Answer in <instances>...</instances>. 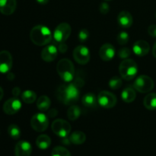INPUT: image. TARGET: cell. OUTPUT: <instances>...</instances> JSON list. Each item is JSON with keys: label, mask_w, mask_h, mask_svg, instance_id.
Returning <instances> with one entry per match:
<instances>
[{"label": "cell", "mask_w": 156, "mask_h": 156, "mask_svg": "<svg viewBox=\"0 0 156 156\" xmlns=\"http://www.w3.org/2000/svg\"><path fill=\"white\" fill-rule=\"evenodd\" d=\"M59 101L66 105H73L79 98V86L76 83L64 84L59 87L56 92Z\"/></svg>", "instance_id": "cell-1"}, {"label": "cell", "mask_w": 156, "mask_h": 156, "mask_svg": "<svg viewBox=\"0 0 156 156\" xmlns=\"http://www.w3.org/2000/svg\"><path fill=\"white\" fill-rule=\"evenodd\" d=\"M30 38L35 45L46 46L51 42L53 34L47 26L37 25L30 30Z\"/></svg>", "instance_id": "cell-2"}, {"label": "cell", "mask_w": 156, "mask_h": 156, "mask_svg": "<svg viewBox=\"0 0 156 156\" xmlns=\"http://www.w3.org/2000/svg\"><path fill=\"white\" fill-rule=\"evenodd\" d=\"M56 71L65 82H70L74 79L75 67L70 59L66 58L60 59L56 66Z\"/></svg>", "instance_id": "cell-3"}, {"label": "cell", "mask_w": 156, "mask_h": 156, "mask_svg": "<svg viewBox=\"0 0 156 156\" xmlns=\"http://www.w3.org/2000/svg\"><path fill=\"white\" fill-rule=\"evenodd\" d=\"M119 72L121 78L127 81L133 79L138 73V66L136 62L131 59H125L120 62Z\"/></svg>", "instance_id": "cell-4"}, {"label": "cell", "mask_w": 156, "mask_h": 156, "mask_svg": "<svg viewBox=\"0 0 156 156\" xmlns=\"http://www.w3.org/2000/svg\"><path fill=\"white\" fill-rule=\"evenodd\" d=\"M133 88L140 93H148L154 88V82L149 76L142 75L136 78L133 83Z\"/></svg>", "instance_id": "cell-5"}, {"label": "cell", "mask_w": 156, "mask_h": 156, "mask_svg": "<svg viewBox=\"0 0 156 156\" xmlns=\"http://www.w3.org/2000/svg\"><path fill=\"white\" fill-rule=\"evenodd\" d=\"M52 130L58 136L66 138L71 132V125L63 119H57L52 123Z\"/></svg>", "instance_id": "cell-6"}, {"label": "cell", "mask_w": 156, "mask_h": 156, "mask_svg": "<svg viewBox=\"0 0 156 156\" xmlns=\"http://www.w3.org/2000/svg\"><path fill=\"white\" fill-rule=\"evenodd\" d=\"M72 29L68 23L62 22L60 23L53 34V37L55 41L57 43H64L71 34Z\"/></svg>", "instance_id": "cell-7"}, {"label": "cell", "mask_w": 156, "mask_h": 156, "mask_svg": "<svg viewBox=\"0 0 156 156\" xmlns=\"http://www.w3.org/2000/svg\"><path fill=\"white\" fill-rule=\"evenodd\" d=\"M49 125L48 117L46 114L37 113L32 117L30 126L37 132H44L47 129Z\"/></svg>", "instance_id": "cell-8"}, {"label": "cell", "mask_w": 156, "mask_h": 156, "mask_svg": "<svg viewBox=\"0 0 156 156\" xmlns=\"http://www.w3.org/2000/svg\"><path fill=\"white\" fill-rule=\"evenodd\" d=\"M98 102L102 108L110 109L114 108L117 101V97L113 93L108 91H102L98 95Z\"/></svg>", "instance_id": "cell-9"}, {"label": "cell", "mask_w": 156, "mask_h": 156, "mask_svg": "<svg viewBox=\"0 0 156 156\" xmlns=\"http://www.w3.org/2000/svg\"><path fill=\"white\" fill-rule=\"evenodd\" d=\"M73 57L74 59L81 65L87 64L90 60V51L85 46L80 45L76 47L73 50Z\"/></svg>", "instance_id": "cell-10"}, {"label": "cell", "mask_w": 156, "mask_h": 156, "mask_svg": "<svg viewBox=\"0 0 156 156\" xmlns=\"http://www.w3.org/2000/svg\"><path fill=\"white\" fill-rule=\"evenodd\" d=\"M12 54L7 50L0 52V73L5 74L11 70L12 67Z\"/></svg>", "instance_id": "cell-11"}, {"label": "cell", "mask_w": 156, "mask_h": 156, "mask_svg": "<svg viewBox=\"0 0 156 156\" xmlns=\"http://www.w3.org/2000/svg\"><path fill=\"white\" fill-rule=\"evenodd\" d=\"M21 108V101L16 97L6 101L3 105V111L8 115H13L20 111Z\"/></svg>", "instance_id": "cell-12"}, {"label": "cell", "mask_w": 156, "mask_h": 156, "mask_svg": "<svg viewBox=\"0 0 156 156\" xmlns=\"http://www.w3.org/2000/svg\"><path fill=\"white\" fill-rule=\"evenodd\" d=\"M58 52L59 51L56 46L47 45L41 51V58L45 62H53L57 57Z\"/></svg>", "instance_id": "cell-13"}, {"label": "cell", "mask_w": 156, "mask_h": 156, "mask_svg": "<svg viewBox=\"0 0 156 156\" xmlns=\"http://www.w3.org/2000/svg\"><path fill=\"white\" fill-rule=\"evenodd\" d=\"M32 147L30 143L21 140L16 144L15 148V156H30Z\"/></svg>", "instance_id": "cell-14"}, {"label": "cell", "mask_w": 156, "mask_h": 156, "mask_svg": "<svg viewBox=\"0 0 156 156\" xmlns=\"http://www.w3.org/2000/svg\"><path fill=\"white\" fill-rule=\"evenodd\" d=\"M116 53L115 48L111 44H105L101 46L99 50V56L104 61H110L113 59Z\"/></svg>", "instance_id": "cell-15"}, {"label": "cell", "mask_w": 156, "mask_h": 156, "mask_svg": "<svg viewBox=\"0 0 156 156\" xmlns=\"http://www.w3.org/2000/svg\"><path fill=\"white\" fill-rule=\"evenodd\" d=\"M133 53L138 56H144L149 53L150 50V46L149 43L146 42V41H137L134 43L133 46Z\"/></svg>", "instance_id": "cell-16"}, {"label": "cell", "mask_w": 156, "mask_h": 156, "mask_svg": "<svg viewBox=\"0 0 156 156\" xmlns=\"http://www.w3.org/2000/svg\"><path fill=\"white\" fill-rule=\"evenodd\" d=\"M16 6V0H0V12L5 15L13 14Z\"/></svg>", "instance_id": "cell-17"}, {"label": "cell", "mask_w": 156, "mask_h": 156, "mask_svg": "<svg viewBox=\"0 0 156 156\" xmlns=\"http://www.w3.org/2000/svg\"><path fill=\"white\" fill-rule=\"evenodd\" d=\"M117 21L120 27L123 28H129L132 26L133 19V16L129 12L127 11H122L119 13L117 17Z\"/></svg>", "instance_id": "cell-18"}, {"label": "cell", "mask_w": 156, "mask_h": 156, "mask_svg": "<svg viewBox=\"0 0 156 156\" xmlns=\"http://www.w3.org/2000/svg\"><path fill=\"white\" fill-rule=\"evenodd\" d=\"M82 102L84 106L88 108H96L98 104V98H96V96L94 94H92V93H88V94H85L82 97Z\"/></svg>", "instance_id": "cell-19"}, {"label": "cell", "mask_w": 156, "mask_h": 156, "mask_svg": "<svg viewBox=\"0 0 156 156\" xmlns=\"http://www.w3.org/2000/svg\"><path fill=\"white\" fill-rule=\"evenodd\" d=\"M136 97L135 88L132 87H127L121 92V98L125 103H132Z\"/></svg>", "instance_id": "cell-20"}, {"label": "cell", "mask_w": 156, "mask_h": 156, "mask_svg": "<svg viewBox=\"0 0 156 156\" xmlns=\"http://www.w3.org/2000/svg\"><path fill=\"white\" fill-rule=\"evenodd\" d=\"M69 142L75 145H82L86 140V136L82 131H75L69 136Z\"/></svg>", "instance_id": "cell-21"}, {"label": "cell", "mask_w": 156, "mask_h": 156, "mask_svg": "<svg viewBox=\"0 0 156 156\" xmlns=\"http://www.w3.org/2000/svg\"><path fill=\"white\" fill-rule=\"evenodd\" d=\"M144 107L148 110H156V93H150L144 98L143 100Z\"/></svg>", "instance_id": "cell-22"}, {"label": "cell", "mask_w": 156, "mask_h": 156, "mask_svg": "<svg viewBox=\"0 0 156 156\" xmlns=\"http://www.w3.org/2000/svg\"><path fill=\"white\" fill-rule=\"evenodd\" d=\"M51 101L50 98L46 95H42L37 101V107L41 111H47L50 109Z\"/></svg>", "instance_id": "cell-23"}, {"label": "cell", "mask_w": 156, "mask_h": 156, "mask_svg": "<svg viewBox=\"0 0 156 156\" xmlns=\"http://www.w3.org/2000/svg\"><path fill=\"white\" fill-rule=\"evenodd\" d=\"M36 145L40 149H47L51 145V139L47 135L42 134L37 138Z\"/></svg>", "instance_id": "cell-24"}, {"label": "cell", "mask_w": 156, "mask_h": 156, "mask_svg": "<svg viewBox=\"0 0 156 156\" xmlns=\"http://www.w3.org/2000/svg\"><path fill=\"white\" fill-rule=\"evenodd\" d=\"M81 114H82V111H81L80 108L77 105H71V107L67 110L68 118L72 121H75V120H77L80 117Z\"/></svg>", "instance_id": "cell-25"}, {"label": "cell", "mask_w": 156, "mask_h": 156, "mask_svg": "<svg viewBox=\"0 0 156 156\" xmlns=\"http://www.w3.org/2000/svg\"><path fill=\"white\" fill-rule=\"evenodd\" d=\"M21 99L26 104H32L36 101L37 94L32 90H26L21 94Z\"/></svg>", "instance_id": "cell-26"}, {"label": "cell", "mask_w": 156, "mask_h": 156, "mask_svg": "<svg viewBox=\"0 0 156 156\" xmlns=\"http://www.w3.org/2000/svg\"><path fill=\"white\" fill-rule=\"evenodd\" d=\"M8 133L13 140H18L21 136V129L17 125L11 124L8 127Z\"/></svg>", "instance_id": "cell-27"}, {"label": "cell", "mask_w": 156, "mask_h": 156, "mask_svg": "<svg viewBox=\"0 0 156 156\" xmlns=\"http://www.w3.org/2000/svg\"><path fill=\"white\" fill-rule=\"evenodd\" d=\"M52 156H71L69 151L62 146H56L52 150Z\"/></svg>", "instance_id": "cell-28"}, {"label": "cell", "mask_w": 156, "mask_h": 156, "mask_svg": "<svg viewBox=\"0 0 156 156\" xmlns=\"http://www.w3.org/2000/svg\"><path fill=\"white\" fill-rule=\"evenodd\" d=\"M108 85L111 89L117 90L121 87L122 85V79L119 76H114L111 78L108 82Z\"/></svg>", "instance_id": "cell-29"}, {"label": "cell", "mask_w": 156, "mask_h": 156, "mask_svg": "<svg viewBox=\"0 0 156 156\" xmlns=\"http://www.w3.org/2000/svg\"><path fill=\"white\" fill-rule=\"evenodd\" d=\"M129 34H128L127 32L121 31L117 35V40L120 45H125L129 41Z\"/></svg>", "instance_id": "cell-30"}, {"label": "cell", "mask_w": 156, "mask_h": 156, "mask_svg": "<svg viewBox=\"0 0 156 156\" xmlns=\"http://www.w3.org/2000/svg\"><path fill=\"white\" fill-rule=\"evenodd\" d=\"M89 37V31L86 28L81 29L78 34V39L81 43H84Z\"/></svg>", "instance_id": "cell-31"}, {"label": "cell", "mask_w": 156, "mask_h": 156, "mask_svg": "<svg viewBox=\"0 0 156 156\" xmlns=\"http://www.w3.org/2000/svg\"><path fill=\"white\" fill-rule=\"evenodd\" d=\"M131 54V50H129V48L128 47H123V48L120 49L119 50V53H118V56L119 57L121 58V59H127Z\"/></svg>", "instance_id": "cell-32"}, {"label": "cell", "mask_w": 156, "mask_h": 156, "mask_svg": "<svg viewBox=\"0 0 156 156\" xmlns=\"http://www.w3.org/2000/svg\"><path fill=\"white\" fill-rule=\"evenodd\" d=\"M99 10H100L101 13L103 14V15H106L110 11V6L109 5L107 2H102L100 5V7H99Z\"/></svg>", "instance_id": "cell-33"}, {"label": "cell", "mask_w": 156, "mask_h": 156, "mask_svg": "<svg viewBox=\"0 0 156 156\" xmlns=\"http://www.w3.org/2000/svg\"><path fill=\"white\" fill-rule=\"evenodd\" d=\"M148 33L152 37H156V25L152 24L148 28Z\"/></svg>", "instance_id": "cell-34"}, {"label": "cell", "mask_w": 156, "mask_h": 156, "mask_svg": "<svg viewBox=\"0 0 156 156\" xmlns=\"http://www.w3.org/2000/svg\"><path fill=\"white\" fill-rule=\"evenodd\" d=\"M57 49H58V51L60 52L61 53H65L67 51L68 47H67V45L65 44V43H59V45L58 46Z\"/></svg>", "instance_id": "cell-35"}, {"label": "cell", "mask_w": 156, "mask_h": 156, "mask_svg": "<svg viewBox=\"0 0 156 156\" xmlns=\"http://www.w3.org/2000/svg\"><path fill=\"white\" fill-rule=\"evenodd\" d=\"M20 93H21V90H20V88H18V87H15V88H14L13 90H12V94H13L15 97H17V96L19 95Z\"/></svg>", "instance_id": "cell-36"}, {"label": "cell", "mask_w": 156, "mask_h": 156, "mask_svg": "<svg viewBox=\"0 0 156 156\" xmlns=\"http://www.w3.org/2000/svg\"><path fill=\"white\" fill-rule=\"evenodd\" d=\"M39 4L41 5H46L49 2V0H36Z\"/></svg>", "instance_id": "cell-37"}, {"label": "cell", "mask_w": 156, "mask_h": 156, "mask_svg": "<svg viewBox=\"0 0 156 156\" xmlns=\"http://www.w3.org/2000/svg\"><path fill=\"white\" fill-rule=\"evenodd\" d=\"M152 55L155 58H156V42L155 44H154L153 46V48H152Z\"/></svg>", "instance_id": "cell-38"}, {"label": "cell", "mask_w": 156, "mask_h": 156, "mask_svg": "<svg viewBox=\"0 0 156 156\" xmlns=\"http://www.w3.org/2000/svg\"><path fill=\"white\" fill-rule=\"evenodd\" d=\"M3 95H4V91H3L2 88L1 87H0V101H1L2 99Z\"/></svg>", "instance_id": "cell-39"}, {"label": "cell", "mask_w": 156, "mask_h": 156, "mask_svg": "<svg viewBox=\"0 0 156 156\" xmlns=\"http://www.w3.org/2000/svg\"><path fill=\"white\" fill-rule=\"evenodd\" d=\"M105 1H111V0H105Z\"/></svg>", "instance_id": "cell-40"}, {"label": "cell", "mask_w": 156, "mask_h": 156, "mask_svg": "<svg viewBox=\"0 0 156 156\" xmlns=\"http://www.w3.org/2000/svg\"><path fill=\"white\" fill-rule=\"evenodd\" d=\"M155 17H156V14H155Z\"/></svg>", "instance_id": "cell-41"}]
</instances>
